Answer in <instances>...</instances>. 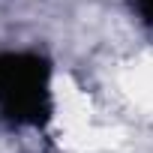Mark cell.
<instances>
[{"instance_id":"cell-1","label":"cell","mask_w":153,"mask_h":153,"mask_svg":"<svg viewBox=\"0 0 153 153\" xmlns=\"http://www.w3.org/2000/svg\"><path fill=\"white\" fill-rule=\"evenodd\" d=\"M48 66L33 54L0 57V111L15 123H39L48 105Z\"/></svg>"}]
</instances>
